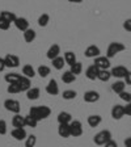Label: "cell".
I'll use <instances>...</instances> for the list:
<instances>
[{"label": "cell", "mask_w": 131, "mask_h": 147, "mask_svg": "<svg viewBox=\"0 0 131 147\" xmlns=\"http://www.w3.org/2000/svg\"><path fill=\"white\" fill-rule=\"evenodd\" d=\"M29 114L37 119V121H42L46 119L51 114V109L46 105H40V107H32L29 110Z\"/></svg>", "instance_id": "obj_1"}, {"label": "cell", "mask_w": 131, "mask_h": 147, "mask_svg": "<svg viewBox=\"0 0 131 147\" xmlns=\"http://www.w3.org/2000/svg\"><path fill=\"white\" fill-rule=\"evenodd\" d=\"M126 49V46L121 42H112L109 46H107V50H106V57L107 58H114L118 53L123 51Z\"/></svg>", "instance_id": "obj_2"}, {"label": "cell", "mask_w": 131, "mask_h": 147, "mask_svg": "<svg viewBox=\"0 0 131 147\" xmlns=\"http://www.w3.org/2000/svg\"><path fill=\"white\" fill-rule=\"evenodd\" d=\"M110 139H112V133H110L109 130H102V131L97 133V134L93 137V142H95L97 146H104Z\"/></svg>", "instance_id": "obj_3"}, {"label": "cell", "mask_w": 131, "mask_h": 147, "mask_svg": "<svg viewBox=\"0 0 131 147\" xmlns=\"http://www.w3.org/2000/svg\"><path fill=\"white\" fill-rule=\"evenodd\" d=\"M4 108H5L8 112L15 113V114H18L20 110H21L20 102H18L17 100H15V98H7V100L4 101Z\"/></svg>", "instance_id": "obj_4"}, {"label": "cell", "mask_w": 131, "mask_h": 147, "mask_svg": "<svg viewBox=\"0 0 131 147\" xmlns=\"http://www.w3.org/2000/svg\"><path fill=\"white\" fill-rule=\"evenodd\" d=\"M70 131H71V137H80L83 134V125L80 121L73 119L70 123Z\"/></svg>", "instance_id": "obj_5"}, {"label": "cell", "mask_w": 131, "mask_h": 147, "mask_svg": "<svg viewBox=\"0 0 131 147\" xmlns=\"http://www.w3.org/2000/svg\"><path fill=\"white\" fill-rule=\"evenodd\" d=\"M4 62H5V67L9 68H16L20 66V59L15 54H7L4 57Z\"/></svg>", "instance_id": "obj_6"}, {"label": "cell", "mask_w": 131, "mask_h": 147, "mask_svg": "<svg viewBox=\"0 0 131 147\" xmlns=\"http://www.w3.org/2000/svg\"><path fill=\"white\" fill-rule=\"evenodd\" d=\"M98 70H107L110 67V61L107 57H97L95 58V63H93Z\"/></svg>", "instance_id": "obj_7"}, {"label": "cell", "mask_w": 131, "mask_h": 147, "mask_svg": "<svg viewBox=\"0 0 131 147\" xmlns=\"http://www.w3.org/2000/svg\"><path fill=\"white\" fill-rule=\"evenodd\" d=\"M46 92L49 93L50 96H56L59 93V86L56 80L55 79H51L49 83H47V86H46Z\"/></svg>", "instance_id": "obj_8"}, {"label": "cell", "mask_w": 131, "mask_h": 147, "mask_svg": "<svg viewBox=\"0 0 131 147\" xmlns=\"http://www.w3.org/2000/svg\"><path fill=\"white\" fill-rule=\"evenodd\" d=\"M59 54H60V46L56 45V43H52V45L49 47L47 53H46V57H47L50 61H52L54 58L59 57Z\"/></svg>", "instance_id": "obj_9"}, {"label": "cell", "mask_w": 131, "mask_h": 147, "mask_svg": "<svg viewBox=\"0 0 131 147\" xmlns=\"http://www.w3.org/2000/svg\"><path fill=\"white\" fill-rule=\"evenodd\" d=\"M11 134H12V137L15 138L16 141H25L28 137V134H26L24 127H15Z\"/></svg>", "instance_id": "obj_10"}, {"label": "cell", "mask_w": 131, "mask_h": 147, "mask_svg": "<svg viewBox=\"0 0 131 147\" xmlns=\"http://www.w3.org/2000/svg\"><path fill=\"white\" fill-rule=\"evenodd\" d=\"M84 54H85L87 58H97V57H100L101 51H100V49H98V46L91 45L85 49V53H84Z\"/></svg>", "instance_id": "obj_11"}, {"label": "cell", "mask_w": 131, "mask_h": 147, "mask_svg": "<svg viewBox=\"0 0 131 147\" xmlns=\"http://www.w3.org/2000/svg\"><path fill=\"white\" fill-rule=\"evenodd\" d=\"M127 72H128V70L125 67V66H117V67H114L113 70L110 71L112 76L118 78V79H121V78H125Z\"/></svg>", "instance_id": "obj_12"}, {"label": "cell", "mask_w": 131, "mask_h": 147, "mask_svg": "<svg viewBox=\"0 0 131 147\" xmlns=\"http://www.w3.org/2000/svg\"><path fill=\"white\" fill-rule=\"evenodd\" d=\"M100 100V93L96 91H87L85 93H84V101L85 102H89V104H92V102H96V101Z\"/></svg>", "instance_id": "obj_13"}, {"label": "cell", "mask_w": 131, "mask_h": 147, "mask_svg": "<svg viewBox=\"0 0 131 147\" xmlns=\"http://www.w3.org/2000/svg\"><path fill=\"white\" fill-rule=\"evenodd\" d=\"M13 24L16 25V28H17L18 30H21V32H25L29 29V21L25 17H17Z\"/></svg>", "instance_id": "obj_14"}, {"label": "cell", "mask_w": 131, "mask_h": 147, "mask_svg": "<svg viewBox=\"0 0 131 147\" xmlns=\"http://www.w3.org/2000/svg\"><path fill=\"white\" fill-rule=\"evenodd\" d=\"M123 116H125V109H123L122 105L117 104L112 108V117L114 119H121Z\"/></svg>", "instance_id": "obj_15"}, {"label": "cell", "mask_w": 131, "mask_h": 147, "mask_svg": "<svg viewBox=\"0 0 131 147\" xmlns=\"http://www.w3.org/2000/svg\"><path fill=\"white\" fill-rule=\"evenodd\" d=\"M98 72H100V70L96 67L95 64H91V66L85 70V76L88 78L89 80H96L98 76Z\"/></svg>", "instance_id": "obj_16"}, {"label": "cell", "mask_w": 131, "mask_h": 147, "mask_svg": "<svg viewBox=\"0 0 131 147\" xmlns=\"http://www.w3.org/2000/svg\"><path fill=\"white\" fill-rule=\"evenodd\" d=\"M17 84L20 86V89H21V92H26L28 89L32 88V83H30V79L26 76H21L20 78V80L17 82Z\"/></svg>", "instance_id": "obj_17"}, {"label": "cell", "mask_w": 131, "mask_h": 147, "mask_svg": "<svg viewBox=\"0 0 131 147\" xmlns=\"http://www.w3.org/2000/svg\"><path fill=\"white\" fill-rule=\"evenodd\" d=\"M58 134L62 138H68L71 137V131H70V123H60L58 127Z\"/></svg>", "instance_id": "obj_18"}, {"label": "cell", "mask_w": 131, "mask_h": 147, "mask_svg": "<svg viewBox=\"0 0 131 147\" xmlns=\"http://www.w3.org/2000/svg\"><path fill=\"white\" fill-rule=\"evenodd\" d=\"M0 18L5 20V21H7V22H9V24H12V22H15V20L17 18V16L15 15V12H9V11H3V12H0Z\"/></svg>", "instance_id": "obj_19"}, {"label": "cell", "mask_w": 131, "mask_h": 147, "mask_svg": "<svg viewBox=\"0 0 131 147\" xmlns=\"http://www.w3.org/2000/svg\"><path fill=\"white\" fill-rule=\"evenodd\" d=\"M22 75L29 78V79H33L36 76V70L33 68L32 64H25L24 67H22Z\"/></svg>", "instance_id": "obj_20"}, {"label": "cell", "mask_w": 131, "mask_h": 147, "mask_svg": "<svg viewBox=\"0 0 131 147\" xmlns=\"http://www.w3.org/2000/svg\"><path fill=\"white\" fill-rule=\"evenodd\" d=\"M71 121H72V116H71V113H68V112H60V113L58 114L59 125H60V123H71Z\"/></svg>", "instance_id": "obj_21"}, {"label": "cell", "mask_w": 131, "mask_h": 147, "mask_svg": "<svg viewBox=\"0 0 131 147\" xmlns=\"http://www.w3.org/2000/svg\"><path fill=\"white\" fill-rule=\"evenodd\" d=\"M87 121H88V125L91 126V127H97V126L101 123L102 118H101V116H98V114H92V116L88 117Z\"/></svg>", "instance_id": "obj_22"}, {"label": "cell", "mask_w": 131, "mask_h": 147, "mask_svg": "<svg viewBox=\"0 0 131 147\" xmlns=\"http://www.w3.org/2000/svg\"><path fill=\"white\" fill-rule=\"evenodd\" d=\"M12 125L15 127H24L25 126V116H21L18 113L12 118Z\"/></svg>", "instance_id": "obj_23"}, {"label": "cell", "mask_w": 131, "mask_h": 147, "mask_svg": "<svg viewBox=\"0 0 131 147\" xmlns=\"http://www.w3.org/2000/svg\"><path fill=\"white\" fill-rule=\"evenodd\" d=\"M63 59H64V62L67 64H70V66H72L73 63H76V54L73 51H66L64 53V57H63Z\"/></svg>", "instance_id": "obj_24"}, {"label": "cell", "mask_w": 131, "mask_h": 147, "mask_svg": "<svg viewBox=\"0 0 131 147\" xmlns=\"http://www.w3.org/2000/svg\"><path fill=\"white\" fill-rule=\"evenodd\" d=\"M36 30H33V29H28V30H25L24 32V40H25V42H28V43H32L34 40H36Z\"/></svg>", "instance_id": "obj_25"}, {"label": "cell", "mask_w": 131, "mask_h": 147, "mask_svg": "<svg viewBox=\"0 0 131 147\" xmlns=\"http://www.w3.org/2000/svg\"><path fill=\"white\" fill-rule=\"evenodd\" d=\"M40 95H41L40 88H36V87L26 91V97L29 98V100H37V98L40 97Z\"/></svg>", "instance_id": "obj_26"}, {"label": "cell", "mask_w": 131, "mask_h": 147, "mask_svg": "<svg viewBox=\"0 0 131 147\" xmlns=\"http://www.w3.org/2000/svg\"><path fill=\"white\" fill-rule=\"evenodd\" d=\"M20 78H21L20 74L9 72V74H7L5 76H4V79H5V82L8 83V84H12V83H17L18 80H20Z\"/></svg>", "instance_id": "obj_27"}, {"label": "cell", "mask_w": 131, "mask_h": 147, "mask_svg": "<svg viewBox=\"0 0 131 147\" xmlns=\"http://www.w3.org/2000/svg\"><path fill=\"white\" fill-rule=\"evenodd\" d=\"M51 62H52V67H54L55 70H63L64 64H66L63 57H60V55H59V57H56V58H54Z\"/></svg>", "instance_id": "obj_28"}, {"label": "cell", "mask_w": 131, "mask_h": 147, "mask_svg": "<svg viewBox=\"0 0 131 147\" xmlns=\"http://www.w3.org/2000/svg\"><path fill=\"white\" fill-rule=\"evenodd\" d=\"M62 80H63L66 84H71V83H73L76 80V76H75L71 71H66V72H63V75H62Z\"/></svg>", "instance_id": "obj_29"}, {"label": "cell", "mask_w": 131, "mask_h": 147, "mask_svg": "<svg viewBox=\"0 0 131 147\" xmlns=\"http://www.w3.org/2000/svg\"><path fill=\"white\" fill-rule=\"evenodd\" d=\"M125 88H126V83L125 82H121V80L116 82L113 86H112V89H113L116 93H118V95H119V93H122V92L125 91Z\"/></svg>", "instance_id": "obj_30"}, {"label": "cell", "mask_w": 131, "mask_h": 147, "mask_svg": "<svg viewBox=\"0 0 131 147\" xmlns=\"http://www.w3.org/2000/svg\"><path fill=\"white\" fill-rule=\"evenodd\" d=\"M77 96L76 91H73V89H66V91H63V93H62V97L64 98V100H73V98Z\"/></svg>", "instance_id": "obj_31"}, {"label": "cell", "mask_w": 131, "mask_h": 147, "mask_svg": "<svg viewBox=\"0 0 131 147\" xmlns=\"http://www.w3.org/2000/svg\"><path fill=\"white\" fill-rule=\"evenodd\" d=\"M110 78H112V74H110V71H107V70H100L97 79L101 80V82H107Z\"/></svg>", "instance_id": "obj_32"}, {"label": "cell", "mask_w": 131, "mask_h": 147, "mask_svg": "<svg viewBox=\"0 0 131 147\" xmlns=\"http://www.w3.org/2000/svg\"><path fill=\"white\" fill-rule=\"evenodd\" d=\"M37 123H38V121L34 117H32L30 114L25 116V126H28V127H37Z\"/></svg>", "instance_id": "obj_33"}, {"label": "cell", "mask_w": 131, "mask_h": 147, "mask_svg": "<svg viewBox=\"0 0 131 147\" xmlns=\"http://www.w3.org/2000/svg\"><path fill=\"white\" fill-rule=\"evenodd\" d=\"M50 21V16L47 15V13H42V15L38 17V25H40L41 28H45L46 25L49 24Z\"/></svg>", "instance_id": "obj_34"}, {"label": "cell", "mask_w": 131, "mask_h": 147, "mask_svg": "<svg viewBox=\"0 0 131 147\" xmlns=\"http://www.w3.org/2000/svg\"><path fill=\"white\" fill-rule=\"evenodd\" d=\"M71 72L76 76V75H80L81 74V71H83V64L80 63V62H76V63H73L72 66H71Z\"/></svg>", "instance_id": "obj_35"}, {"label": "cell", "mask_w": 131, "mask_h": 147, "mask_svg": "<svg viewBox=\"0 0 131 147\" xmlns=\"http://www.w3.org/2000/svg\"><path fill=\"white\" fill-rule=\"evenodd\" d=\"M7 91H8V93H11V95H16V93H20L21 89H20V86H18L17 83H12V84L8 86Z\"/></svg>", "instance_id": "obj_36"}, {"label": "cell", "mask_w": 131, "mask_h": 147, "mask_svg": "<svg viewBox=\"0 0 131 147\" xmlns=\"http://www.w3.org/2000/svg\"><path fill=\"white\" fill-rule=\"evenodd\" d=\"M50 67H47V66H40L38 67V70H37V72H38V75H40L41 78H46L47 75H50Z\"/></svg>", "instance_id": "obj_37"}, {"label": "cell", "mask_w": 131, "mask_h": 147, "mask_svg": "<svg viewBox=\"0 0 131 147\" xmlns=\"http://www.w3.org/2000/svg\"><path fill=\"white\" fill-rule=\"evenodd\" d=\"M37 144V137L36 135H29L25 139V147H34Z\"/></svg>", "instance_id": "obj_38"}, {"label": "cell", "mask_w": 131, "mask_h": 147, "mask_svg": "<svg viewBox=\"0 0 131 147\" xmlns=\"http://www.w3.org/2000/svg\"><path fill=\"white\" fill-rule=\"evenodd\" d=\"M119 97L122 98L123 101H126V104H127V102H131V93L130 92L123 91L122 93H119Z\"/></svg>", "instance_id": "obj_39"}, {"label": "cell", "mask_w": 131, "mask_h": 147, "mask_svg": "<svg viewBox=\"0 0 131 147\" xmlns=\"http://www.w3.org/2000/svg\"><path fill=\"white\" fill-rule=\"evenodd\" d=\"M7 134V122L4 119H0V135Z\"/></svg>", "instance_id": "obj_40"}, {"label": "cell", "mask_w": 131, "mask_h": 147, "mask_svg": "<svg viewBox=\"0 0 131 147\" xmlns=\"http://www.w3.org/2000/svg\"><path fill=\"white\" fill-rule=\"evenodd\" d=\"M9 26H11L9 22H7L5 20H3V18H0V30H8Z\"/></svg>", "instance_id": "obj_41"}, {"label": "cell", "mask_w": 131, "mask_h": 147, "mask_svg": "<svg viewBox=\"0 0 131 147\" xmlns=\"http://www.w3.org/2000/svg\"><path fill=\"white\" fill-rule=\"evenodd\" d=\"M123 28H125L127 32H130L131 33V18H127V20L123 22Z\"/></svg>", "instance_id": "obj_42"}, {"label": "cell", "mask_w": 131, "mask_h": 147, "mask_svg": "<svg viewBox=\"0 0 131 147\" xmlns=\"http://www.w3.org/2000/svg\"><path fill=\"white\" fill-rule=\"evenodd\" d=\"M123 109H125V114L131 116V102H127V104H126V107H123Z\"/></svg>", "instance_id": "obj_43"}, {"label": "cell", "mask_w": 131, "mask_h": 147, "mask_svg": "<svg viewBox=\"0 0 131 147\" xmlns=\"http://www.w3.org/2000/svg\"><path fill=\"white\" fill-rule=\"evenodd\" d=\"M104 146L105 147H118V143H117L116 141H113V139H110V141L107 142V143H105Z\"/></svg>", "instance_id": "obj_44"}, {"label": "cell", "mask_w": 131, "mask_h": 147, "mask_svg": "<svg viewBox=\"0 0 131 147\" xmlns=\"http://www.w3.org/2000/svg\"><path fill=\"white\" fill-rule=\"evenodd\" d=\"M125 83L126 84H128V86H131V72L128 71L127 74H126V76H125Z\"/></svg>", "instance_id": "obj_45"}, {"label": "cell", "mask_w": 131, "mask_h": 147, "mask_svg": "<svg viewBox=\"0 0 131 147\" xmlns=\"http://www.w3.org/2000/svg\"><path fill=\"white\" fill-rule=\"evenodd\" d=\"M4 68H5V62H4V58H0V72H3Z\"/></svg>", "instance_id": "obj_46"}, {"label": "cell", "mask_w": 131, "mask_h": 147, "mask_svg": "<svg viewBox=\"0 0 131 147\" xmlns=\"http://www.w3.org/2000/svg\"><path fill=\"white\" fill-rule=\"evenodd\" d=\"M125 147H131V137L125 139Z\"/></svg>", "instance_id": "obj_47"}, {"label": "cell", "mask_w": 131, "mask_h": 147, "mask_svg": "<svg viewBox=\"0 0 131 147\" xmlns=\"http://www.w3.org/2000/svg\"><path fill=\"white\" fill-rule=\"evenodd\" d=\"M68 1H71V3H81L83 0H68Z\"/></svg>", "instance_id": "obj_48"}]
</instances>
